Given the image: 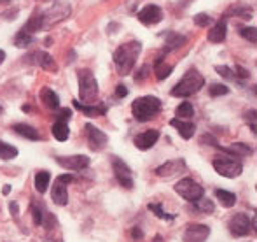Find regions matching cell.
<instances>
[{
  "mask_svg": "<svg viewBox=\"0 0 257 242\" xmlns=\"http://www.w3.org/2000/svg\"><path fill=\"white\" fill-rule=\"evenodd\" d=\"M140 42L132 41V42H126V44L119 46L114 53V61H115V67H117V72L121 75H128L132 72L133 65H135L137 58L140 55Z\"/></svg>",
  "mask_w": 257,
  "mask_h": 242,
  "instance_id": "6da1fadb",
  "label": "cell"
},
{
  "mask_svg": "<svg viewBox=\"0 0 257 242\" xmlns=\"http://www.w3.org/2000/svg\"><path fill=\"white\" fill-rule=\"evenodd\" d=\"M205 85V77L196 70V68H191L184 74V77L177 83L175 86L172 88L170 95L173 97H189L194 95L196 92H200Z\"/></svg>",
  "mask_w": 257,
  "mask_h": 242,
  "instance_id": "7a4b0ae2",
  "label": "cell"
},
{
  "mask_svg": "<svg viewBox=\"0 0 257 242\" xmlns=\"http://www.w3.org/2000/svg\"><path fill=\"white\" fill-rule=\"evenodd\" d=\"M132 111H133V116H135L137 121L144 123L147 120H153L156 114L161 111V100L153 95L139 97V99L133 100Z\"/></svg>",
  "mask_w": 257,
  "mask_h": 242,
  "instance_id": "3957f363",
  "label": "cell"
},
{
  "mask_svg": "<svg viewBox=\"0 0 257 242\" xmlns=\"http://www.w3.org/2000/svg\"><path fill=\"white\" fill-rule=\"evenodd\" d=\"M77 77H79V99H81L79 102L91 104L96 99V95H98V83H96L95 75L88 68H82V70H79Z\"/></svg>",
  "mask_w": 257,
  "mask_h": 242,
  "instance_id": "277c9868",
  "label": "cell"
},
{
  "mask_svg": "<svg viewBox=\"0 0 257 242\" xmlns=\"http://www.w3.org/2000/svg\"><path fill=\"white\" fill-rule=\"evenodd\" d=\"M213 169L219 172L222 178H238L243 172V165L240 160L233 156H220L213 160Z\"/></svg>",
  "mask_w": 257,
  "mask_h": 242,
  "instance_id": "5b68a950",
  "label": "cell"
},
{
  "mask_svg": "<svg viewBox=\"0 0 257 242\" xmlns=\"http://www.w3.org/2000/svg\"><path fill=\"white\" fill-rule=\"evenodd\" d=\"M175 191L180 195L182 198H186L187 202H196L203 197V186H200L194 179L191 178H184L175 184Z\"/></svg>",
  "mask_w": 257,
  "mask_h": 242,
  "instance_id": "8992f818",
  "label": "cell"
},
{
  "mask_svg": "<svg viewBox=\"0 0 257 242\" xmlns=\"http://www.w3.org/2000/svg\"><path fill=\"white\" fill-rule=\"evenodd\" d=\"M74 181V176L72 174H61L56 178L54 181V186L51 190V198L56 205H67L68 202V191H67V186Z\"/></svg>",
  "mask_w": 257,
  "mask_h": 242,
  "instance_id": "52a82bcc",
  "label": "cell"
},
{
  "mask_svg": "<svg viewBox=\"0 0 257 242\" xmlns=\"http://www.w3.org/2000/svg\"><path fill=\"white\" fill-rule=\"evenodd\" d=\"M68 14H70V7L67 4H54L53 7H49V11L41 13L42 27H51V25L58 23V21L68 18Z\"/></svg>",
  "mask_w": 257,
  "mask_h": 242,
  "instance_id": "ba28073f",
  "label": "cell"
},
{
  "mask_svg": "<svg viewBox=\"0 0 257 242\" xmlns=\"http://www.w3.org/2000/svg\"><path fill=\"white\" fill-rule=\"evenodd\" d=\"M252 228V221L247 214L243 212H238V214L233 216V219L229 221V230L234 237H245L250 233Z\"/></svg>",
  "mask_w": 257,
  "mask_h": 242,
  "instance_id": "9c48e42d",
  "label": "cell"
},
{
  "mask_svg": "<svg viewBox=\"0 0 257 242\" xmlns=\"http://www.w3.org/2000/svg\"><path fill=\"white\" fill-rule=\"evenodd\" d=\"M187 171V164L182 160V158H177V160H170L166 164L159 165L156 169V174L159 178H172V176H179V174H184Z\"/></svg>",
  "mask_w": 257,
  "mask_h": 242,
  "instance_id": "30bf717a",
  "label": "cell"
},
{
  "mask_svg": "<svg viewBox=\"0 0 257 242\" xmlns=\"http://www.w3.org/2000/svg\"><path fill=\"white\" fill-rule=\"evenodd\" d=\"M112 169H114V174L117 178V181L122 184L124 188H133V178H132V169L126 165V162H122L121 158L114 156L112 158Z\"/></svg>",
  "mask_w": 257,
  "mask_h": 242,
  "instance_id": "8fae6325",
  "label": "cell"
},
{
  "mask_svg": "<svg viewBox=\"0 0 257 242\" xmlns=\"http://www.w3.org/2000/svg\"><path fill=\"white\" fill-rule=\"evenodd\" d=\"M86 132H88V140H89V147L93 151H102L108 142V137L105 135L100 128H96L95 125L88 123L86 125Z\"/></svg>",
  "mask_w": 257,
  "mask_h": 242,
  "instance_id": "7c38bea8",
  "label": "cell"
},
{
  "mask_svg": "<svg viewBox=\"0 0 257 242\" xmlns=\"http://www.w3.org/2000/svg\"><path fill=\"white\" fill-rule=\"evenodd\" d=\"M210 235V228L206 225H187L184 230V242H205Z\"/></svg>",
  "mask_w": 257,
  "mask_h": 242,
  "instance_id": "4fadbf2b",
  "label": "cell"
},
{
  "mask_svg": "<svg viewBox=\"0 0 257 242\" xmlns=\"http://www.w3.org/2000/svg\"><path fill=\"white\" fill-rule=\"evenodd\" d=\"M137 18H139L140 23H144V25H154L163 20V11H161V7L154 6V4H149V6H146L142 11H139Z\"/></svg>",
  "mask_w": 257,
  "mask_h": 242,
  "instance_id": "5bb4252c",
  "label": "cell"
},
{
  "mask_svg": "<svg viewBox=\"0 0 257 242\" xmlns=\"http://www.w3.org/2000/svg\"><path fill=\"white\" fill-rule=\"evenodd\" d=\"M56 162L60 165H63L65 169H68V171H82V169H86L89 165V158L84 156V154H79V156H58Z\"/></svg>",
  "mask_w": 257,
  "mask_h": 242,
  "instance_id": "9a60e30c",
  "label": "cell"
},
{
  "mask_svg": "<svg viewBox=\"0 0 257 242\" xmlns=\"http://www.w3.org/2000/svg\"><path fill=\"white\" fill-rule=\"evenodd\" d=\"M158 139H159L158 130H147V132H142L135 137V146L139 147L140 151H147L158 142Z\"/></svg>",
  "mask_w": 257,
  "mask_h": 242,
  "instance_id": "2e32d148",
  "label": "cell"
},
{
  "mask_svg": "<svg viewBox=\"0 0 257 242\" xmlns=\"http://www.w3.org/2000/svg\"><path fill=\"white\" fill-rule=\"evenodd\" d=\"M170 125H172L173 128L179 132V135L186 140H189L191 137L194 135V132H196L194 123H191L189 120H177V118H173V120H170Z\"/></svg>",
  "mask_w": 257,
  "mask_h": 242,
  "instance_id": "e0dca14e",
  "label": "cell"
},
{
  "mask_svg": "<svg viewBox=\"0 0 257 242\" xmlns=\"http://www.w3.org/2000/svg\"><path fill=\"white\" fill-rule=\"evenodd\" d=\"M212 146H215V147H219V149L226 151V153H229L233 158H241V156H248V154H252L250 147L245 146V144H241V142H234V144H231L229 147H222V146H219V144H217V140H215Z\"/></svg>",
  "mask_w": 257,
  "mask_h": 242,
  "instance_id": "ac0fdd59",
  "label": "cell"
},
{
  "mask_svg": "<svg viewBox=\"0 0 257 242\" xmlns=\"http://www.w3.org/2000/svg\"><path fill=\"white\" fill-rule=\"evenodd\" d=\"M74 107L77 111H81V113L88 114V116H103L105 113H107V107L105 106H91V104H82L79 102L77 99L74 100Z\"/></svg>",
  "mask_w": 257,
  "mask_h": 242,
  "instance_id": "d6986e66",
  "label": "cell"
},
{
  "mask_svg": "<svg viewBox=\"0 0 257 242\" xmlns=\"http://www.w3.org/2000/svg\"><path fill=\"white\" fill-rule=\"evenodd\" d=\"M27 58H34L32 61L37 65H41L44 70H56V65H54V60L51 55H48V53H42V51H37L34 53V55L27 56Z\"/></svg>",
  "mask_w": 257,
  "mask_h": 242,
  "instance_id": "ffe728a7",
  "label": "cell"
},
{
  "mask_svg": "<svg viewBox=\"0 0 257 242\" xmlns=\"http://www.w3.org/2000/svg\"><path fill=\"white\" fill-rule=\"evenodd\" d=\"M187 39L184 37V35H179L175 34V32H170V34H166V41H165V51H163L161 56H165L168 51H172V49H177L180 48V46L186 44Z\"/></svg>",
  "mask_w": 257,
  "mask_h": 242,
  "instance_id": "44dd1931",
  "label": "cell"
},
{
  "mask_svg": "<svg viewBox=\"0 0 257 242\" xmlns=\"http://www.w3.org/2000/svg\"><path fill=\"white\" fill-rule=\"evenodd\" d=\"M13 130L18 133V135L25 137L28 140H39V133L34 126L30 125H25V123H18V125H13Z\"/></svg>",
  "mask_w": 257,
  "mask_h": 242,
  "instance_id": "7402d4cb",
  "label": "cell"
},
{
  "mask_svg": "<svg viewBox=\"0 0 257 242\" xmlns=\"http://www.w3.org/2000/svg\"><path fill=\"white\" fill-rule=\"evenodd\" d=\"M226 32H227V27H226V21H219L212 30L208 32V41L210 42H222L226 39Z\"/></svg>",
  "mask_w": 257,
  "mask_h": 242,
  "instance_id": "603a6c76",
  "label": "cell"
},
{
  "mask_svg": "<svg viewBox=\"0 0 257 242\" xmlns=\"http://www.w3.org/2000/svg\"><path fill=\"white\" fill-rule=\"evenodd\" d=\"M41 99H42V102H44V106L49 107V109H58V107H60V99H58V95L51 88H42Z\"/></svg>",
  "mask_w": 257,
  "mask_h": 242,
  "instance_id": "cb8c5ba5",
  "label": "cell"
},
{
  "mask_svg": "<svg viewBox=\"0 0 257 242\" xmlns=\"http://www.w3.org/2000/svg\"><path fill=\"white\" fill-rule=\"evenodd\" d=\"M68 133H70V130H68L67 121L58 120V121L53 125V135H54V139L60 140V142H63V140H67V139H68Z\"/></svg>",
  "mask_w": 257,
  "mask_h": 242,
  "instance_id": "d4e9b609",
  "label": "cell"
},
{
  "mask_svg": "<svg viewBox=\"0 0 257 242\" xmlns=\"http://www.w3.org/2000/svg\"><path fill=\"white\" fill-rule=\"evenodd\" d=\"M215 197H217V200L224 205V207H233V205L236 204V195L231 193V191L220 190L219 188V190H215Z\"/></svg>",
  "mask_w": 257,
  "mask_h": 242,
  "instance_id": "484cf974",
  "label": "cell"
},
{
  "mask_svg": "<svg viewBox=\"0 0 257 242\" xmlns=\"http://www.w3.org/2000/svg\"><path fill=\"white\" fill-rule=\"evenodd\" d=\"M49 179H51V174H49V172L42 171V172H37V174H35L34 183H35V188H37L39 193H46V191H48Z\"/></svg>",
  "mask_w": 257,
  "mask_h": 242,
  "instance_id": "4316f807",
  "label": "cell"
},
{
  "mask_svg": "<svg viewBox=\"0 0 257 242\" xmlns=\"http://www.w3.org/2000/svg\"><path fill=\"white\" fill-rule=\"evenodd\" d=\"M163 58H165V56H159L158 61H156V77H158L159 81H165V79L168 77L173 70L172 65H165Z\"/></svg>",
  "mask_w": 257,
  "mask_h": 242,
  "instance_id": "83f0119b",
  "label": "cell"
},
{
  "mask_svg": "<svg viewBox=\"0 0 257 242\" xmlns=\"http://www.w3.org/2000/svg\"><path fill=\"white\" fill-rule=\"evenodd\" d=\"M34 42H35V37L25 30H20L16 37H14V44H16L18 48H28V46H32Z\"/></svg>",
  "mask_w": 257,
  "mask_h": 242,
  "instance_id": "f1b7e54d",
  "label": "cell"
},
{
  "mask_svg": "<svg viewBox=\"0 0 257 242\" xmlns=\"http://www.w3.org/2000/svg\"><path fill=\"white\" fill-rule=\"evenodd\" d=\"M42 28V16L41 13H34L30 16V20L27 21V25L23 27L25 32H28V34H32V32H37Z\"/></svg>",
  "mask_w": 257,
  "mask_h": 242,
  "instance_id": "f546056e",
  "label": "cell"
},
{
  "mask_svg": "<svg viewBox=\"0 0 257 242\" xmlns=\"http://www.w3.org/2000/svg\"><path fill=\"white\" fill-rule=\"evenodd\" d=\"M177 114V120H189L191 116L194 114V107L191 102H182L175 111Z\"/></svg>",
  "mask_w": 257,
  "mask_h": 242,
  "instance_id": "4dcf8cb0",
  "label": "cell"
},
{
  "mask_svg": "<svg viewBox=\"0 0 257 242\" xmlns=\"http://www.w3.org/2000/svg\"><path fill=\"white\" fill-rule=\"evenodd\" d=\"M194 207H196L198 211L203 212V214H212V212L215 211V205H213V202L208 200V198H203V197H201L200 200L194 202Z\"/></svg>",
  "mask_w": 257,
  "mask_h": 242,
  "instance_id": "1f68e13d",
  "label": "cell"
},
{
  "mask_svg": "<svg viewBox=\"0 0 257 242\" xmlns=\"http://www.w3.org/2000/svg\"><path fill=\"white\" fill-rule=\"evenodd\" d=\"M18 156V149L9 144H4L0 140V160H13V158Z\"/></svg>",
  "mask_w": 257,
  "mask_h": 242,
  "instance_id": "d6a6232c",
  "label": "cell"
},
{
  "mask_svg": "<svg viewBox=\"0 0 257 242\" xmlns=\"http://www.w3.org/2000/svg\"><path fill=\"white\" fill-rule=\"evenodd\" d=\"M149 209L154 212L156 216H158V218H161V219H166V221H172V219H175V216H173V214H168V212H165V211H163L161 205H158V204H151V205H149Z\"/></svg>",
  "mask_w": 257,
  "mask_h": 242,
  "instance_id": "836d02e7",
  "label": "cell"
},
{
  "mask_svg": "<svg viewBox=\"0 0 257 242\" xmlns=\"http://www.w3.org/2000/svg\"><path fill=\"white\" fill-rule=\"evenodd\" d=\"M208 93H210V97H220V95H227L229 93V88H227L226 85H212L208 88Z\"/></svg>",
  "mask_w": 257,
  "mask_h": 242,
  "instance_id": "e575fe53",
  "label": "cell"
},
{
  "mask_svg": "<svg viewBox=\"0 0 257 242\" xmlns=\"http://www.w3.org/2000/svg\"><path fill=\"white\" fill-rule=\"evenodd\" d=\"M240 34H241V37H245L247 41H250L252 44H255V42H257V32H255V28H254V27L241 28Z\"/></svg>",
  "mask_w": 257,
  "mask_h": 242,
  "instance_id": "d590c367",
  "label": "cell"
},
{
  "mask_svg": "<svg viewBox=\"0 0 257 242\" xmlns=\"http://www.w3.org/2000/svg\"><path fill=\"white\" fill-rule=\"evenodd\" d=\"M32 214H34V221H35V225H42V223H44V219H42V216H44V212H42V209L39 207L37 204L32 205Z\"/></svg>",
  "mask_w": 257,
  "mask_h": 242,
  "instance_id": "8d00e7d4",
  "label": "cell"
},
{
  "mask_svg": "<svg viewBox=\"0 0 257 242\" xmlns=\"http://www.w3.org/2000/svg\"><path fill=\"white\" fill-rule=\"evenodd\" d=\"M215 72L222 75V77H226V79H233L234 77V72L231 70L229 67H226V65H219V67H215Z\"/></svg>",
  "mask_w": 257,
  "mask_h": 242,
  "instance_id": "74e56055",
  "label": "cell"
},
{
  "mask_svg": "<svg viewBox=\"0 0 257 242\" xmlns=\"http://www.w3.org/2000/svg\"><path fill=\"white\" fill-rule=\"evenodd\" d=\"M210 21L212 20H210L208 14H196V16H194V23H196L198 27H206Z\"/></svg>",
  "mask_w": 257,
  "mask_h": 242,
  "instance_id": "f35d334b",
  "label": "cell"
},
{
  "mask_svg": "<svg viewBox=\"0 0 257 242\" xmlns=\"http://www.w3.org/2000/svg\"><path fill=\"white\" fill-rule=\"evenodd\" d=\"M233 14H238V16L245 18V20H250V18H252V11L250 9H234Z\"/></svg>",
  "mask_w": 257,
  "mask_h": 242,
  "instance_id": "ab89813d",
  "label": "cell"
},
{
  "mask_svg": "<svg viewBox=\"0 0 257 242\" xmlns=\"http://www.w3.org/2000/svg\"><path fill=\"white\" fill-rule=\"evenodd\" d=\"M245 120H248L250 121V128L255 132V111L252 109V111H248L247 114H245Z\"/></svg>",
  "mask_w": 257,
  "mask_h": 242,
  "instance_id": "60d3db41",
  "label": "cell"
},
{
  "mask_svg": "<svg viewBox=\"0 0 257 242\" xmlns=\"http://www.w3.org/2000/svg\"><path fill=\"white\" fill-rule=\"evenodd\" d=\"M236 72H238V77H241V79H247L248 77V70L247 68H243V67H240V65H238L236 67Z\"/></svg>",
  "mask_w": 257,
  "mask_h": 242,
  "instance_id": "b9f144b4",
  "label": "cell"
},
{
  "mask_svg": "<svg viewBox=\"0 0 257 242\" xmlns=\"http://www.w3.org/2000/svg\"><path fill=\"white\" fill-rule=\"evenodd\" d=\"M115 93H117V97H121V99H122V97L128 95V90H126V86H124V85H119V86H117V90H115Z\"/></svg>",
  "mask_w": 257,
  "mask_h": 242,
  "instance_id": "7bdbcfd3",
  "label": "cell"
},
{
  "mask_svg": "<svg viewBox=\"0 0 257 242\" xmlns=\"http://www.w3.org/2000/svg\"><path fill=\"white\" fill-rule=\"evenodd\" d=\"M132 237H133L135 240H140V239H142V232H140V228H137V226H135V228L132 230Z\"/></svg>",
  "mask_w": 257,
  "mask_h": 242,
  "instance_id": "ee69618b",
  "label": "cell"
},
{
  "mask_svg": "<svg viewBox=\"0 0 257 242\" xmlns=\"http://www.w3.org/2000/svg\"><path fill=\"white\" fill-rule=\"evenodd\" d=\"M68 118H70V111H68V109H63V111H61V114H60V118H58V120L67 121Z\"/></svg>",
  "mask_w": 257,
  "mask_h": 242,
  "instance_id": "f6af8a7d",
  "label": "cell"
},
{
  "mask_svg": "<svg viewBox=\"0 0 257 242\" xmlns=\"http://www.w3.org/2000/svg\"><path fill=\"white\" fill-rule=\"evenodd\" d=\"M11 211H13L14 216L18 214V205H16V202H13V204H11Z\"/></svg>",
  "mask_w": 257,
  "mask_h": 242,
  "instance_id": "bcb514c9",
  "label": "cell"
},
{
  "mask_svg": "<svg viewBox=\"0 0 257 242\" xmlns=\"http://www.w3.org/2000/svg\"><path fill=\"white\" fill-rule=\"evenodd\" d=\"M2 193H4V195H9V193H11V184H6V186H4Z\"/></svg>",
  "mask_w": 257,
  "mask_h": 242,
  "instance_id": "7dc6e473",
  "label": "cell"
},
{
  "mask_svg": "<svg viewBox=\"0 0 257 242\" xmlns=\"http://www.w3.org/2000/svg\"><path fill=\"white\" fill-rule=\"evenodd\" d=\"M4 60H6V53H4L2 49H0V65L4 63Z\"/></svg>",
  "mask_w": 257,
  "mask_h": 242,
  "instance_id": "c3c4849f",
  "label": "cell"
},
{
  "mask_svg": "<svg viewBox=\"0 0 257 242\" xmlns=\"http://www.w3.org/2000/svg\"><path fill=\"white\" fill-rule=\"evenodd\" d=\"M154 242H163V239H161V237H156Z\"/></svg>",
  "mask_w": 257,
  "mask_h": 242,
  "instance_id": "681fc988",
  "label": "cell"
},
{
  "mask_svg": "<svg viewBox=\"0 0 257 242\" xmlns=\"http://www.w3.org/2000/svg\"><path fill=\"white\" fill-rule=\"evenodd\" d=\"M0 114H2V107H0Z\"/></svg>",
  "mask_w": 257,
  "mask_h": 242,
  "instance_id": "f907efd6",
  "label": "cell"
},
{
  "mask_svg": "<svg viewBox=\"0 0 257 242\" xmlns=\"http://www.w3.org/2000/svg\"><path fill=\"white\" fill-rule=\"evenodd\" d=\"M4 2H9V0H4Z\"/></svg>",
  "mask_w": 257,
  "mask_h": 242,
  "instance_id": "816d5d0a",
  "label": "cell"
}]
</instances>
